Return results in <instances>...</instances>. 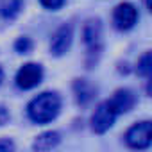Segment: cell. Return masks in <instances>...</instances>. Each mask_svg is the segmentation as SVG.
<instances>
[{"label":"cell","mask_w":152,"mask_h":152,"mask_svg":"<svg viewBox=\"0 0 152 152\" xmlns=\"http://www.w3.org/2000/svg\"><path fill=\"white\" fill-rule=\"evenodd\" d=\"M61 109V99L57 93H50L45 91L41 95H38L36 99H32L27 106V115L32 122L36 124H48L52 122Z\"/></svg>","instance_id":"obj_1"},{"label":"cell","mask_w":152,"mask_h":152,"mask_svg":"<svg viewBox=\"0 0 152 152\" xmlns=\"http://www.w3.org/2000/svg\"><path fill=\"white\" fill-rule=\"evenodd\" d=\"M125 141L131 148H147L152 143V122H140L129 127Z\"/></svg>","instance_id":"obj_2"},{"label":"cell","mask_w":152,"mask_h":152,"mask_svg":"<svg viewBox=\"0 0 152 152\" xmlns=\"http://www.w3.org/2000/svg\"><path fill=\"white\" fill-rule=\"evenodd\" d=\"M118 113L113 109V106L109 104V100L99 104V107L95 109L93 116H91V129L97 132V134H102L106 132L116 120Z\"/></svg>","instance_id":"obj_3"},{"label":"cell","mask_w":152,"mask_h":152,"mask_svg":"<svg viewBox=\"0 0 152 152\" xmlns=\"http://www.w3.org/2000/svg\"><path fill=\"white\" fill-rule=\"evenodd\" d=\"M138 22V9L131 2H122L113 11V23L118 31H129Z\"/></svg>","instance_id":"obj_4"},{"label":"cell","mask_w":152,"mask_h":152,"mask_svg":"<svg viewBox=\"0 0 152 152\" xmlns=\"http://www.w3.org/2000/svg\"><path fill=\"white\" fill-rule=\"evenodd\" d=\"M41 79H43V68L36 63H27L16 73V86L22 90H31L38 86Z\"/></svg>","instance_id":"obj_5"},{"label":"cell","mask_w":152,"mask_h":152,"mask_svg":"<svg viewBox=\"0 0 152 152\" xmlns=\"http://www.w3.org/2000/svg\"><path fill=\"white\" fill-rule=\"evenodd\" d=\"M100 36H102V27L97 18H91L84 23L83 27V39L88 47L90 52H95L100 48Z\"/></svg>","instance_id":"obj_6"},{"label":"cell","mask_w":152,"mask_h":152,"mask_svg":"<svg viewBox=\"0 0 152 152\" xmlns=\"http://www.w3.org/2000/svg\"><path fill=\"white\" fill-rule=\"evenodd\" d=\"M72 45V27L70 25H61L50 41V52L54 56H63Z\"/></svg>","instance_id":"obj_7"},{"label":"cell","mask_w":152,"mask_h":152,"mask_svg":"<svg viewBox=\"0 0 152 152\" xmlns=\"http://www.w3.org/2000/svg\"><path fill=\"white\" fill-rule=\"evenodd\" d=\"M134 102H136V97H134V93L131 90H116L115 95L109 99V104L113 106V109L118 115L129 113L134 107Z\"/></svg>","instance_id":"obj_8"},{"label":"cell","mask_w":152,"mask_h":152,"mask_svg":"<svg viewBox=\"0 0 152 152\" xmlns=\"http://www.w3.org/2000/svg\"><path fill=\"white\" fill-rule=\"evenodd\" d=\"M59 141H61L59 132H56V131H47V132L39 134V136L34 140L32 148H34V150H50V148L57 147Z\"/></svg>","instance_id":"obj_9"},{"label":"cell","mask_w":152,"mask_h":152,"mask_svg":"<svg viewBox=\"0 0 152 152\" xmlns=\"http://www.w3.org/2000/svg\"><path fill=\"white\" fill-rule=\"evenodd\" d=\"M23 0H0V16H4L7 20L15 18L22 7Z\"/></svg>","instance_id":"obj_10"},{"label":"cell","mask_w":152,"mask_h":152,"mask_svg":"<svg viewBox=\"0 0 152 152\" xmlns=\"http://www.w3.org/2000/svg\"><path fill=\"white\" fill-rule=\"evenodd\" d=\"M73 90H75V93H77V100L83 102V104H86V102L91 99V95H93V90H91L90 84H88L86 81H83V79H77V81H75Z\"/></svg>","instance_id":"obj_11"},{"label":"cell","mask_w":152,"mask_h":152,"mask_svg":"<svg viewBox=\"0 0 152 152\" xmlns=\"http://www.w3.org/2000/svg\"><path fill=\"white\" fill-rule=\"evenodd\" d=\"M136 72L140 75H150L152 73V50L143 54L138 61V66H136Z\"/></svg>","instance_id":"obj_12"},{"label":"cell","mask_w":152,"mask_h":152,"mask_svg":"<svg viewBox=\"0 0 152 152\" xmlns=\"http://www.w3.org/2000/svg\"><path fill=\"white\" fill-rule=\"evenodd\" d=\"M15 50L18 52V54H27V52H31L32 50V41L29 39V38H18L16 39V43H15Z\"/></svg>","instance_id":"obj_13"},{"label":"cell","mask_w":152,"mask_h":152,"mask_svg":"<svg viewBox=\"0 0 152 152\" xmlns=\"http://www.w3.org/2000/svg\"><path fill=\"white\" fill-rule=\"evenodd\" d=\"M39 2H41L43 7H47L50 11H56V9H59L64 4V0H39Z\"/></svg>","instance_id":"obj_14"},{"label":"cell","mask_w":152,"mask_h":152,"mask_svg":"<svg viewBox=\"0 0 152 152\" xmlns=\"http://www.w3.org/2000/svg\"><path fill=\"white\" fill-rule=\"evenodd\" d=\"M15 143L7 138V140H0V150H13Z\"/></svg>","instance_id":"obj_15"},{"label":"cell","mask_w":152,"mask_h":152,"mask_svg":"<svg viewBox=\"0 0 152 152\" xmlns=\"http://www.w3.org/2000/svg\"><path fill=\"white\" fill-rule=\"evenodd\" d=\"M7 118H9L7 111H6L4 107H0V125H2V124H6V122H7Z\"/></svg>","instance_id":"obj_16"},{"label":"cell","mask_w":152,"mask_h":152,"mask_svg":"<svg viewBox=\"0 0 152 152\" xmlns=\"http://www.w3.org/2000/svg\"><path fill=\"white\" fill-rule=\"evenodd\" d=\"M145 90H147V95L152 99V73L148 75V81H147V88Z\"/></svg>","instance_id":"obj_17"},{"label":"cell","mask_w":152,"mask_h":152,"mask_svg":"<svg viewBox=\"0 0 152 152\" xmlns=\"http://www.w3.org/2000/svg\"><path fill=\"white\" fill-rule=\"evenodd\" d=\"M145 4H147V7H148V11L152 13V0H145Z\"/></svg>","instance_id":"obj_18"},{"label":"cell","mask_w":152,"mask_h":152,"mask_svg":"<svg viewBox=\"0 0 152 152\" xmlns=\"http://www.w3.org/2000/svg\"><path fill=\"white\" fill-rule=\"evenodd\" d=\"M2 79H4V72H2V68H0V83H2Z\"/></svg>","instance_id":"obj_19"}]
</instances>
